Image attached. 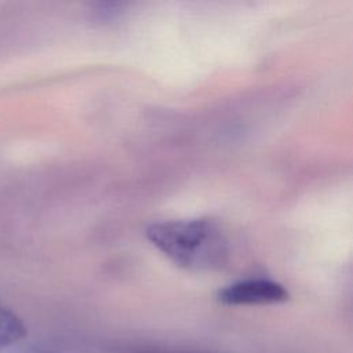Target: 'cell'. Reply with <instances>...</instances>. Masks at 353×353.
Wrapping results in <instances>:
<instances>
[{"mask_svg":"<svg viewBox=\"0 0 353 353\" xmlns=\"http://www.w3.org/2000/svg\"><path fill=\"white\" fill-rule=\"evenodd\" d=\"M146 237L175 265L188 270H216L228 261L226 237L207 219L154 222L148 226Z\"/></svg>","mask_w":353,"mask_h":353,"instance_id":"obj_1","label":"cell"},{"mask_svg":"<svg viewBox=\"0 0 353 353\" xmlns=\"http://www.w3.org/2000/svg\"><path fill=\"white\" fill-rule=\"evenodd\" d=\"M290 294L284 285L269 279H247L226 285L218 291V301L223 305H269L281 303Z\"/></svg>","mask_w":353,"mask_h":353,"instance_id":"obj_2","label":"cell"},{"mask_svg":"<svg viewBox=\"0 0 353 353\" xmlns=\"http://www.w3.org/2000/svg\"><path fill=\"white\" fill-rule=\"evenodd\" d=\"M26 335V328L22 320L0 305V350L14 346Z\"/></svg>","mask_w":353,"mask_h":353,"instance_id":"obj_3","label":"cell"},{"mask_svg":"<svg viewBox=\"0 0 353 353\" xmlns=\"http://www.w3.org/2000/svg\"><path fill=\"white\" fill-rule=\"evenodd\" d=\"M0 353H55L47 349H40V347H17L11 350H0Z\"/></svg>","mask_w":353,"mask_h":353,"instance_id":"obj_4","label":"cell"}]
</instances>
